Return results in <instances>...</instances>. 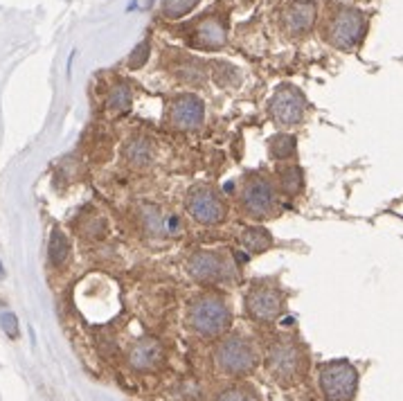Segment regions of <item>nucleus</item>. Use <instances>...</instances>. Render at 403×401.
I'll return each mask as SVG.
<instances>
[{"label": "nucleus", "instance_id": "nucleus-1", "mask_svg": "<svg viewBox=\"0 0 403 401\" xmlns=\"http://www.w3.org/2000/svg\"><path fill=\"white\" fill-rule=\"evenodd\" d=\"M230 309L219 293H201L190 302L187 309V325L199 336L212 338L223 334L230 327Z\"/></svg>", "mask_w": 403, "mask_h": 401}, {"label": "nucleus", "instance_id": "nucleus-15", "mask_svg": "<svg viewBox=\"0 0 403 401\" xmlns=\"http://www.w3.org/2000/svg\"><path fill=\"white\" fill-rule=\"evenodd\" d=\"M124 160L135 169H144L153 163L156 158V142L149 135H133L131 140L124 144Z\"/></svg>", "mask_w": 403, "mask_h": 401}, {"label": "nucleus", "instance_id": "nucleus-21", "mask_svg": "<svg viewBox=\"0 0 403 401\" xmlns=\"http://www.w3.org/2000/svg\"><path fill=\"white\" fill-rule=\"evenodd\" d=\"M268 153L273 160H291L295 156V138L288 133H277L268 140Z\"/></svg>", "mask_w": 403, "mask_h": 401}, {"label": "nucleus", "instance_id": "nucleus-20", "mask_svg": "<svg viewBox=\"0 0 403 401\" xmlns=\"http://www.w3.org/2000/svg\"><path fill=\"white\" fill-rule=\"evenodd\" d=\"M277 187L286 196H295L302 192L304 187V176H302V169L297 165H284L277 169Z\"/></svg>", "mask_w": 403, "mask_h": 401}, {"label": "nucleus", "instance_id": "nucleus-26", "mask_svg": "<svg viewBox=\"0 0 403 401\" xmlns=\"http://www.w3.org/2000/svg\"><path fill=\"white\" fill-rule=\"evenodd\" d=\"M5 277V268H3V262H0V280Z\"/></svg>", "mask_w": 403, "mask_h": 401}, {"label": "nucleus", "instance_id": "nucleus-24", "mask_svg": "<svg viewBox=\"0 0 403 401\" xmlns=\"http://www.w3.org/2000/svg\"><path fill=\"white\" fill-rule=\"evenodd\" d=\"M149 52H151V43H149V39H144L142 43L131 52V59H128V68H131V70H138V68H142L144 63H147Z\"/></svg>", "mask_w": 403, "mask_h": 401}, {"label": "nucleus", "instance_id": "nucleus-17", "mask_svg": "<svg viewBox=\"0 0 403 401\" xmlns=\"http://www.w3.org/2000/svg\"><path fill=\"white\" fill-rule=\"evenodd\" d=\"M239 242H242V246L250 255H262L273 246V235L262 226H253V228L244 230L242 237H239Z\"/></svg>", "mask_w": 403, "mask_h": 401}, {"label": "nucleus", "instance_id": "nucleus-25", "mask_svg": "<svg viewBox=\"0 0 403 401\" xmlns=\"http://www.w3.org/2000/svg\"><path fill=\"white\" fill-rule=\"evenodd\" d=\"M0 325H3L5 334L10 338L19 336V320H16V315L12 311H0Z\"/></svg>", "mask_w": 403, "mask_h": 401}, {"label": "nucleus", "instance_id": "nucleus-8", "mask_svg": "<svg viewBox=\"0 0 403 401\" xmlns=\"http://www.w3.org/2000/svg\"><path fill=\"white\" fill-rule=\"evenodd\" d=\"M187 212L201 226H219L228 217V206L212 185H196L187 194Z\"/></svg>", "mask_w": 403, "mask_h": 401}, {"label": "nucleus", "instance_id": "nucleus-2", "mask_svg": "<svg viewBox=\"0 0 403 401\" xmlns=\"http://www.w3.org/2000/svg\"><path fill=\"white\" fill-rule=\"evenodd\" d=\"M239 206L244 215L255 221L273 219L279 215V203L275 185L271 183L268 176L259 172L248 174L242 181V194H239Z\"/></svg>", "mask_w": 403, "mask_h": 401}, {"label": "nucleus", "instance_id": "nucleus-5", "mask_svg": "<svg viewBox=\"0 0 403 401\" xmlns=\"http://www.w3.org/2000/svg\"><path fill=\"white\" fill-rule=\"evenodd\" d=\"M214 363L228 377H246L257 365V352L250 340L242 336H228L214 347Z\"/></svg>", "mask_w": 403, "mask_h": 401}, {"label": "nucleus", "instance_id": "nucleus-19", "mask_svg": "<svg viewBox=\"0 0 403 401\" xmlns=\"http://www.w3.org/2000/svg\"><path fill=\"white\" fill-rule=\"evenodd\" d=\"M68 255H70V242H68V235L61 228H55L52 235H50V244H48L50 264H52L55 268H61L68 262Z\"/></svg>", "mask_w": 403, "mask_h": 401}, {"label": "nucleus", "instance_id": "nucleus-4", "mask_svg": "<svg viewBox=\"0 0 403 401\" xmlns=\"http://www.w3.org/2000/svg\"><path fill=\"white\" fill-rule=\"evenodd\" d=\"M367 32L365 14L354 7H336V12L329 16L324 39L338 50H354L363 43Z\"/></svg>", "mask_w": 403, "mask_h": 401}, {"label": "nucleus", "instance_id": "nucleus-22", "mask_svg": "<svg viewBox=\"0 0 403 401\" xmlns=\"http://www.w3.org/2000/svg\"><path fill=\"white\" fill-rule=\"evenodd\" d=\"M201 0H162V14L167 19H183L187 16Z\"/></svg>", "mask_w": 403, "mask_h": 401}, {"label": "nucleus", "instance_id": "nucleus-12", "mask_svg": "<svg viewBox=\"0 0 403 401\" xmlns=\"http://www.w3.org/2000/svg\"><path fill=\"white\" fill-rule=\"evenodd\" d=\"M185 41L192 48L199 50H221L226 46V34H228V25L226 19L221 16H201L199 21L192 23L185 32Z\"/></svg>", "mask_w": 403, "mask_h": 401}, {"label": "nucleus", "instance_id": "nucleus-3", "mask_svg": "<svg viewBox=\"0 0 403 401\" xmlns=\"http://www.w3.org/2000/svg\"><path fill=\"white\" fill-rule=\"evenodd\" d=\"M266 368L273 381L282 383V386H291L304 374L306 368V356L299 343L291 336L275 338L268 347V356H266Z\"/></svg>", "mask_w": 403, "mask_h": 401}, {"label": "nucleus", "instance_id": "nucleus-23", "mask_svg": "<svg viewBox=\"0 0 403 401\" xmlns=\"http://www.w3.org/2000/svg\"><path fill=\"white\" fill-rule=\"evenodd\" d=\"M217 401H259L257 392L248 386H235V388H228L223 390Z\"/></svg>", "mask_w": 403, "mask_h": 401}, {"label": "nucleus", "instance_id": "nucleus-18", "mask_svg": "<svg viewBox=\"0 0 403 401\" xmlns=\"http://www.w3.org/2000/svg\"><path fill=\"white\" fill-rule=\"evenodd\" d=\"M131 106H133V88L128 86L126 81H117L106 97V108L110 110V113L122 115Z\"/></svg>", "mask_w": 403, "mask_h": 401}, {"label": "nucleus", "instance_id": "nucleus-13", "mask_svg": "<svg viewBox=\"0 0 403 401\" xmlns=\"http://www.w3.org/2000/svg\"><path fill=\"white\" fill-rule=\"evenodd\" d=\"M315 23V3L311 0H291L282 12V25L288 37H302Z\"/></svg>", "mask_w": 403, "mask_h": 401}, {"label": "nucleus", "instance_id": "nucleus-10", "mask_svg": "<svg viewBox=\"0 0 403 401\" xmlns=\"http://www.w3.org/2000/svg\"><path fill=\"white\" fill-rule=\"evenodd\" d=\"M205 119V104L194 92H183L169 99L167 104V124L174 131H194Z\"/></svg>", "mask_w": 403, "mask_h": 401}, {"label": "nucleus", "instance_id": "nucleus-14", "mask_svg": "<svg viewBox=\"0 0 403 401\" xmlns=\"http://www.w3.org/2000/svg\"><path fill=\"white\" fill-rule=\"evenodd\" d=\"M162 358H165V349H162V345L153 338L140 340V343H135L131 352H128V363H131V368L140 370V372L156 370L162 363Z\"/></svg>", "mask_w": 403, "mask_h": 401}, {"label": "nucleus", "instance_id": "nucleus-16", "mask_svg": "<svg viewBox=\"0 0 403 401\" xmlns=\"http://www.w3.org/2000/svg\"><path fill=\"white\" fill-rule=\"evenodd\" d=\"M171 70H174V75L183 84H190V86H199V84L208 79V68H205L203 61H199V59H194V57H181Z\"/></svg>", "mask_w": 403, "mask_h": 401}, {"label": "nucleus", "instance_id": "nucleus-6", "mask_svg": "<svg viewBox=\"0 0 403 401\" xmlns=\"http://www.w3.org/2000/svg\"><path fill=\"white\" fill-rule=\"evenodd\" d=\"M187 275L199 284H217L235 275V264L228 253L221 251H196L185 264Z\"/></svg>", "mask_w": 403, "mask_h": 401}, {"label": "nucleus", "instance_id": "nucleus-11", "mask_svg": "<svg viewBox=\"0 0 403 401\" xmlns=\"http://www.w3.org/2000/svg\"><path fill=\"white\" fill-rule=\"evenodd\" d=\"M284 309V297L277 291V286L255 282L246 295V311L257 322H275Z\"/></svg>", "mask_w": 403, "mask_h": 401}, {"label": "nucleus", "instance_id": "nucleus-7", "mask_svg": "<svg viewBox=\"0 0 403 401\" xmlns=\"http://www.w3.org/2000/svg\"><path fill=\"white\" fill-rule=\"evenodd\" d=\"M320 388L327 401H351L358 388V372L349 361H331L320 365Z\"/></svg>", "mask_w": 403, "mask_h": 401}, {"label": "nucleus", "instance_id": "nucleus-9", "mask_svg": "<svg viewBox=\"0 0 403 401\" xmlns=\"http://www.w3.org/2000/svg\"><path fill=\"white\" fill-rule=\"evenodd\" d=\"M304 113H306V97L299 88L284 84V86H279L273 92V97L268 101V115L282 129H293V126H297L304 119Z\"/></svg>", "mask_w": 403, "mask_h": 401}]
</instances>
